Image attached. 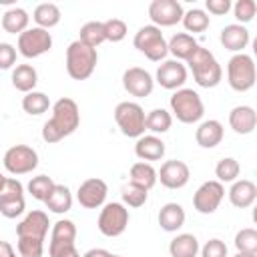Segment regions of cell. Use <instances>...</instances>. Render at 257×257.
I'll use <instances>...</instances> for the list:
<instances>
[{
  "instance_id": "6da1fadb",
  "label": "cell",
  "mask_w": 257,
  "mask_h": 257,
  "mask_svg": "<svg viewBox=\"0 0 257 257\" xmlns=\"http://www.w3.org/2000/svg\"><path fill=\"white\" fill-rule=\"evenodd\" d=\"M50 108H52V116L42 126V139L44 143L54 145V143H60L64 137H70L78 128L80 110H78L76 100L68 96L58 98Z\"/></svg>"
},
{
  "instance_id": "7a4b0ae2",
  "label": "cell",
  "mask_w": 257,
  "mask_h": 257,
  "mask_svg": "<svg viewBox=\"0 0 257 257\" xmlns=\"http://www.w3.org/2000/svg\"><path fill=\"white\" fill-rule=\"evenodd\" d=\"M187 64H189V68L193 72V80L201 88H215L223 78V68H221V64L217 62L215 54L209 48L199 46L191 54Z\"/></svg>"
},
{
  "instance_id": "3957f363",
  "label": "cell",
  "mask_w": 257,
  "mask_h": 257,
  "mask_svg": "<svg viewBox=\"0 0 257 257\" xmlns=\"http://www.w3.org/2000/svg\"><path fill=\"white\" fill-rule=\"evenodd\" d=\"M169 106L173 112L171 116H175L183 124L199 122L205 114V104H203V98L199 96V92L193 88H185V86L171 94Z\"/></svg>"
},
{
  "instance_id": "277c9868",
  "label": "cell",
  "mask_w": 257,
  "mask_h": 257,
  "mask_svg": "<svg viewBox=\"0 0 257 257\" xmlns=\"http://www.w3.org/2000/svg\"><path fill=\"white\" fill-rule=\"evenodd\" d=\"M98 62V54L94 48L82 44L78 38L72 40L66 48V72L72 80H86Z\"/></svg>"
},
{
  "instance_id": "5b68a950",
  "label": "cell",
  "mask_w": 257,
  "mask_h": 257,
  "mask_svg": "<svg viewBox=\"0 0 257 257\" xmlns=\"http://www.w3.org/2000/svg\"><path fill=\"white\" fill-rule=\"evenodd\" d=\"M255 78H257V70H255V62L253 56L239 52L233 54L227 62V82L233 90L237 92H247L255 86Z\"/></svg>"
},
{
  "instance_id": "8992f818",
  "label": "cell",
  "mask_w": 257,
  "mask_h": 257,
  "mask_svg": "<svg viewBox=\"0 0 257 257\" xmlns=\"http://www.w3.org/2000/svg\"><path fill=\"white\" fill-rule=\"evenodd\" d=\"M145 108L139 102L122 100L114 106V122L128 139H139L145 135Z\"/></svg>"
},
{
  "instance_id": "52a82bcc",
  "label": "cell",
  "mask_w": 257,
  "mask_h": 257,
  "mask_svg": "<svg viewBox=\"0 0 257 257\" xmlns=\"http://www.w3.org/2000/svg\"><path fill=\"white\" fill-rule=\"evenodd\" d=\"M133 44L135 48L145 54L151 62H161L165 60V56L169 54V48H167V40L161 32V28L153 26V24H147V26H141L133 38Z\"/></svg>"
},
{
  "instance_id": "ba28073f",
  "label": "cell",
  "mask_w": 257,
  "mask_h": 257,
  "mask_svg": "<svg viewBox=\"0 0 257 257\" xmlns=\"http://www.w3.org/2000/svg\"><path fill=\"white\" fill-rule=\"evenodd\" d=\"M128 221H131L128 209L122 203L112 201V203H104L102 205L98 221H96V227L104 237H118V235H122L126 231Z\"/></svg>"
},
{
  "instance_id": "9c48e42d",
  "label": "cell",
  "mask_w": 257,
  "mask_h": 257,
  "mask_svg": "<svg viewBox=\"0 0 257 257\" xmlns=\"http://www.w3.org/2000/svg\"><path fill=\"white\" fill-rule=\"evenodd\" d=\"M16 48L24 58H38L52 48V34L44 28L32 26L18 36Z\"/></svg>"
},
{
  "instance_id": "30bf717a",
  "label": "cell",
  "mask_w": 257,
  "mask_h": 257,
  "mask_svg": "<svg viewBox=\"0 0 257 257\" xmlns=\"http://www.w3.org/2000/svg\"><path fill=\"white\" fill-rule=\"evenodd\" d=\"M2 163L10 175H28L38 167V153L28 145H14L4 153Z\"/></svg>"
},
{
  "instance_id": "8fae6325",
  "label": "cell",
  "mask_w": 257,
  "mask_h": 257,
  "mask_svg": "<svg viewBox=\"0 0 257 257\" xmlns=\"http://www.w3.org/2000/svg\"><path fill=\"white\" fill-rule=\"evenodd\" d=\"M24 187L18 179L8 177L4 183V189L0 193V215L6 219H16L24 213Z\"/></svg>"
},
{
  "instance_id": "7c38bea8",
  "label": "cell",
  "mask_w": 257,
  "mask_h": 257,
  "mask_svg": "<svg viewBox=\"0 0 257 257\" xmlns=\"http://www.w3.org/2000/svg\"><path fill=\"white\" fill-rule=\"evenodd\" d=\"M225 197V187L219 181H205L193 195V207L201 215H211L219 209Z\"/></svg>"
},
{
  "instance_id": "4fadbf2b",
  "label": "cell",
  "mask_w": 257,
  "mask_h": 257,
  "mask_svg": "<svg viewBox=\"0 0 257 257\" xmlns=\"http://www.w3.org/2000/svg\"><path fill=\"white\" fill-rule=\"evenodd\" d=\"M183 6L177 0H153L149 4V18L153 20V26L157 28H167L175 26L183 20Z\"/></svg>"
},
{
  "instance_id": "5bb4252c",
  "label": "cell",
  "mask_w": 257,
  "mask_h": 257,
  "mask_svg": "<svg viewBox=\"0 0 257 257\" xmlns=\"http://www.w3.org/2000/svg\"><path fill=\"white\" fill-rule=\"evenodd\" d=\"M122 86L131 96L137 98H145L153 92L155 88V78L149 70L141 68V66H131L122 72Z\"/></svg>"
},
{
  "instance_id": "9a60e30c",
  "label": "cell",
  "mask_w": 257,
  "mask_h": 257,
  "mask_svg": "<svg viewBox=\"0 0 257 257\" xmlns=\"http://www.w3.org/2000/svg\"><path fill=\"white\" fill-rule=\"evenodd\" d=\"M106 195H108V185L98 177H90L80 183L76 191V201L84 209H98L104 205Z\"/></svg>"
},
{
  "instance_id": "2e32d148",
  "label": "cell",
  "mask_w": 257,
  "mask_h": 257,
  "mask_svg": "<svg viewBox=\"0 0 257 257\" xmlns=\"http://www.w3.org/2000/svg\"><path fill=\"white\" fill-rule=\"evenodd\" d=\"M189 179H191L189 165L177 159L165 161L157 171V181H161V185L167 189H183L189 183Z\"/></svg>"
},
{
  "instance_id": "e0dca14e",
  "label": "cell",
  "mask_w": 257,
  "mask_h": 257,
  "mask_svg": "<svg viewBox=\"0 0 257 257\" xmlns=\"http://www.w3.org/2000/svg\"><path fill=\"white\" fill-rule=\"evenodd\" d=\"M155 82H159L167 90H179L187 82V66L179 60H163L157 68Z\"/></svg>"
},
{
  "instance_id": "ac0fdd59",
  "label": "cell",
  "mask_w": 257,
  "mask_h": 257,
  "mask_svg": "<svg viewBox=\"0 0 257 257\" xmlns=\"http://www.w3.org/2000/svg\"><path fill=\"white\" fill-rule=\"evenodd\" d=\"M50 221L48 215L40 209H34L30 213H26V217L16 225V237H32V239H46Z\"/></svg>"
},
{
  "instance_id": "d6986e66",
  "label": "cell",
  "mask_w": 257,
  "mask_h": 257,
  "mask_svg": "<svg viewBox=\"0 0 257 257\" xmlns=\"http://www.w3.org/2000/svg\"><path fill=\"white\" fill-rule=\"evenodd\" d=\"M74 239H76V225H74L70 219H58V221L52 225V231H50L48 255L52 257V255L58 253L60 249H64V247H68V245H74Z\"/></svg>"
},
{
  "instance_id": "ffe728a7",
  "label": "cell",
  "mask_w": 257,
  "mask_h": 257,
  "mask_svg": "<svg viewBox=\"0 0 257 257\" xmlns=\"http://www.w3.org/2000/svg\"><path fill=\"white\" fill-rule=\"evenodd\" d=\"M219 40H221L223 48H227V50H231V52L239 54V52H243V50L249 46L251 36H249L247 26L233 22V24H227L225 28H221Z\"/></svg>"
},
{
  "instance_id": "44dd1931",
  "label": "cell",
  "mask_w": 257,
  "mask_h": 257,
  "mask_svg": "<svg viewBox=\"0 0 257 257\" xmlns=\"http://www.w3.org/2000/svg\"><path fill=\"white\" fill-rule=\"evenodd\" d=\"M229 126L237 135H251L257 126V112L249 104H237L229 112Z\"/></svg>"
},
{
  "instance_id": "7402d4cb",
  "label": "cell",
  "mask_w": 257,
  "mask_h": 257,
  "mask_svg": "<svg viewBox=\"0 0 257 257\" xmlns=\"http://www.w3.org/2000/svg\"><path fill=\"white\" fill-rule=\"evenodd\" d=\"M229 201L237 209H249L257 199V185L249 179H237L233 181L229 189Z\"/></svg>"
},
{
  "instance_id": "603a6c76",
  "label": "cell",
  "mask_w": 257,
  "mask_h": 257,
  "mask_svg": "<svg viewBox=\"0 0 257 257\" xmlns=\"http://www.w3.org/2000/svg\"><path fill=\"white\" fill-rule=\"evenodd\" d=\"M165 143L161 137L157 135H143L137 139L135 143V155L145 161V163H151V161H161L165 157Z\"/></svg>"
},
{
  "instance_id": "cb8c5ba5",
  "label": "cell",
  "mask_w": 257,
  "mask_h": 257,
  "mask_svg": "<svg viewBox=\"0 0 257 257\" xmlns=\"http://www.w3.org/2000/svg\"><path fill=\"white\" fill-rule=\"evenodd\" d=\"M223 135H225V128L219 120L215 118H209V120H203L197 131H195V141L201 149H215L217 145H221L223 141Z\"/></svg>"
},
{
  "instance_id": "d4e9b609",
  "label": "cell",
  "mask_w": 257,
  "mask_h": 257,
  "mask_svg": "<svg viewBox=\"0 0 257 257\" xmlns=\"http://www.w3.org/2000/svg\"><path fill=\"white\" fill-rule=\"evenodd\" d=\"M157 219H159V225H161L163 231H167V233H177V231L185 225L187 215H185V209H183L179 203H165V205L161 207Z\"/></svg>"
},
{
  "instance_id": "484cf974",
  "label": "cell",
  "mask_w": 257,
  "mask_h": 257,
  "mask_svg": "<svg viewBox=\"0 0 257 257\" xmlns=\"http://www.w3.org/2000/svg\"><path fill=\"white\" fill-rule=\"evenodd\" d=\"M167 48L169 52L175 56V60H189L191 54L199 48V42L193 38V34H187V32H177L171 36V40L167 42Z\"/></svg>"
},
{
  "instance_id": "4316f807",
  "label": "cell",
  "mask_w": 257,
  "mask_h": 257,
  "mask_svg": "<svg viewBox=\"0 0 257 257\" xmlns=\"http://www.w3.org/2000/svg\"><path fill=\"white\" fill-rule=\"evenodd\" d=\"M30 16H28V12L24 10V8H20V6H12V8H8L4 14H2V28H4V32H8V34H22L24 30H28L30 26Z\"/></svg>"
},
{
  "instance_id": "83f0119b",
  "label": "cell",
  "mask_w": 257,
  "mask_h": 257,
  "mask_svg": "<svg viewBox=\"0 0 257 257\" xmlns=\"http://www.w3.org/2000/svg\"><path fill=\"white\" fill-rule=\"evenodd\" d=\"M44 205H46L48 211H52V213H56V215L68 213V211L72 209V193H70V189H68L66 185H58V183H56V185L52 187L50 195L46 197Z\"/></svg>"
},
{
  "instance_id": "f1b7e54d",
  "label": "cell",
  "mask_w": 257,
  "mask_h": 257,
  "mask_svg": "<svg viewBox=\"0 0 257 257\" xmlns=\"http://www.w3.org/2000/svg\"><path fill=\"white\" fill-rule=\"evenodd\" d=\"M12 86L20 92H32L38 84V72L32 64H16L12 70Z\"/></svg>"
},
{
  "instance_id": "f546056e",
  "label": "cell",
  "mask_w": 257,
  "mask_h": 257,
  "mask_svg": "<svg viewBox=\"0 0 257 257\" xmlns=\"http://www.w3.org/2000/svg\"><path fill=\"white\" fill-rule=\"evenodd\" d=\"M199 249V239L193 233H179L169 243L171 257H197Z\"/></svg>"
},
{
  "instance_id": "4dcf8cb0",
  "label": "cell",
  "mask_w": 257,
  "mask_h": 257,
  "mask_svg": "<svg viewBox=\"0 0 257 257\" xmlns=\"http://www.w3.org/2000/svg\"><path fill=\"white\" fill-rule=\"evenodd\" d=\"M128 183L133 185H139L147 191H151L155 185H157V169L151 165V163H145V161H139L131 167L128 171Z\"/></svg>"
},
{
  "instance_id": "1f68e13d",
  "label": "cell",
  "mask_w": 257,
  "mask_h": 257,
  "mask_svg": "<svg viewBox=\"0 0 257 257\" xmlns=\"http://www.w3.org/2000/svg\"><path fill=\"white\" fill-rule=\"evenodd\" d=\"M62 14H60V8L54 4V2H42L34 8L32 12V20L36 22L38 28H44V30H50L54 28L58 22H60Z\"/></svg>"
},
{
  "instance_id": "d6a6232c",
  "label": "cell",
  "mask_w": 257,
  "mask_h": 257,
  "mask_svg": "<svg viewBox=\"0 0 257 257\" xmlns=\"http://www.w3.org/2000/svg\"><path fill=\"white\" fill-rule=\"evenodd\" d=\"M50 106H52V104H50V98H48L44 92H40V90L26 92V94L22 96V110H24L26 114H30V116H40V114H44Z\"/></svg>"
},
{
  "instance_id": "836d02e7",
  "label": "cell",
  "mask_w": 257,
  "mask_h": 257,
  "mask_svg": "<svg viewBox=\"0 0 257 257\" xmlns=\"http://www.w3.org/2000/svg\"><path fill=\"white\" fill-rule=\"evenodd\" d=\"M171 124H173V116L165 108H153L145 116V128L151 131V135H163L171 128Z\"/></svg>"
},
{
  "instance_id": "e575fe53",
  "label": "cell",
  "mask_w": 257,
  "mask_h": 257,
  "mask_svg": "<svg viewBox=\"0 0 257 257\" xmlns=\"http://www.w3.org/2000/svg\"><path fill=\"white\" fill-rule=\"evenodd\" d=\"M78 40L90 48L96 50V46H100L104 40V28H102V22L98 20H90L86 24L80 26V34H78Z\"/></svg>"
},
{
  "instance_id": "d590c367",
  "label": "cell",
  "mask_w": 257,
  "mask_h": 257,
  "mask_svg": "<svg viewBox=\"0 0 257 257\" xmlns=\"http://www.w3.org/2000/svg\"><path fill=\"white\" fill-rule=\"evenodd\" d=\"M183 26H185V30H187V34L189 32H193V34H197V32H205L207 28H209V14L205 12V10H201V8H191V10H187L185 14H183Z\"/></svg>"
},
{
  "instance_id": "8d00e7d4",
  "label": "cell",
  "mask_w": 257,
  "mask_h": 257,
  "mask_svg": "<svg viewBox=\"0 0 257 257\" xmlns=\"http://www.w3.org/2000/svg\"><path fill=\"white\" fill-rule=\"evenodd\" d=\"M239 173H241V165L233 157H223L215 165V177H217L215 181H219V183H233V181H237Z\"/></svg>"
},
{
  "instance_id": "74e56055",
  "label": "cell",
  "mask_w": 257,
  "mask_h": 257,
  "mask_svg": "<svg viewBox=\"0 0 257 257\" xmlns=\"http://www.w3.org/2000/svg\"><path fill=\"white\" fill-rule=\"evenodd\" d=\"M56 183L52 181V177H48V175H38V177H32L30 181H28V193L36 199V201H46V197L50 195V191H52V187H54Z\"/></svg>"
},
{
  "instance_id": "f35d334b",
  "label": "cell",
  "mask_w": 257,
  "mask_h": 257,
  "mask_svg": "<svg viewBox=\"0 0 257 257\" xmlns=\"http://www.w3.org/2000/svg\"><path fill=\"white\" fill-rule=\"evenodd\" d=\"M120 197H122V205H124V207H133V209H137V207H143V205L147 203V199H149V191L143 189V187H139V185L128 183V185L122 187Z\"/></svg>"
},
{
  "instance_id": "ab89813d",
  "label": "cell",
  "mask_w": 257,
  "mask_h": 257,
  "mask_svg": "<svg viewBox=\"0 0 257 257\" xmlns=\"http://www.w3.org/2000/svg\"><path fill=\"white\" fill-rule=\"evenodd\" d=\"M235 249L243 253H257V231L253 227H245L235 233Z\"/></svg>"
},
{
  "instance_id": "60d3db41",
  "label": "cell",
  "mask_w": 257,
  "mask_h": 257,
  "mask_svg": "<svg viewBox=\"0 0 257 257\" xmlns=\"http://www.w3.org/2000/svg\"><path fill=\"white\" fill-rule=\"evenodd\" d=\"M16 249L20 257H42L44 255V241L32 237H18Z\"/></svg>"
},
{
  "instance_id": "b9f144b4",
  "label": "cell",
  "mask_w": 257,
  "mask_h": 257,
  "mask_svg": "<svg viewBox=\"0 0 257 257\" xmlns=\"http://www.w3.org/2000/svg\"><path fill=\"white\" fill-rule=\"evenodd\" d=\"M233 8V16L237 20V24H247L255 18V12H257V4L255 0H237L235 4H231Z\"/></svg>"
},
{
  "instance_id": "7bdbcfd3",
  "label": "cell",
  "mask_w": 257,
  "mask_h": 257,
  "mask_svg": "<svg viewBox=\"0 0 257 257\" xmlns=\"http://www.w3.org/2000/svg\"><path fill=\"white\" fill-rule=\"evenodd\" d=\"M102 28H104V40H108V42H120V40H124V36L128 32L126 22L120 18H110V20L102 22Z\"/></svg>"
},
{
  "instance_id": "ee69618b",
  "label": "cell",
  "mask_w": 257,
  "mask_h": 257,
  "mask_svg": "<svg viewBox=\"0 0 257 257\" xmlns=\"http://www.w3.org/2000/svg\"><path fill=\"white\" fill-rule=\"evenodd\" d=\"M201 257H227V245L221 239H209L201 249H199Z\"/></svg>"
},
{
  "instance_id": "f6af8a7d",
  "label": "cell",
  "mask_w": 257,
  "mask_h": 257,
  "mask_svg": "<svg viewBox=\"0 0 257 257\" xmlns=\"http://www.w3.org/2000/svg\"><path fill=\"white\" fill-rule=\"evenodd\" d=\"M16 46L10 42H0V70H8L16 64Z\"/></svg>"
},
{
  "instance_id": "bcb514c9",
  "label": "cell",
  "mask_w": 257,
  "mask_h": 257,
  "mask_svg": "<svg viewBox=\"0 0 257 257\" xmlns=\"http://www.w3.org/2000/svg\"><path fill=\"white\" fill-rule=\"evenodd\" d=\"M205 8H207L209 14L225 16L231 10V0H207L205 2Z\"/></svg>"
},
{
  "instance_id": "7dc6e473",
  "label": "cell",
  "mask_w": 257,
  "mask_h": 257,
  "mask_svg": "<svg viewBox=\"0 0 257 257\" xmlns=\"http://www.w3.org/2000/svg\"><path fill=\"white\" fill-rule=\"evenodd\" d=\"M80 257H112V253L110 251H106V249H102V247H92V249H88L84 255H80Z\"/></svg>"
},
{
  "instance_id": "c3c4849f",
  "label": "cell",
  "mask_w": 257,
  "mask_h": 257,
  "mask_svg": "<svg viewBox=\"0 0 257 257\" xmlns=\"http://www.w3.org/2000/svg\"><path fill=\"white\" fill-rule=\"evenodd\" d=\"M52 257H80V253L76 251V247H74V245H68V247L60 249L58 253H54Z\"/></svg>"
},
{
  "instance_id": "681fc988",
  "label": "cell",
  "mask_w": 257,
  "mask_h": 257,
  "mask_svg": "<svg viewBox=\"0 0 257 257\" xmlns=\"http://www.w3.org/2000/svg\"><path fill=\"white\" fill-rule=\"evenodd\" d=\"M0 257H16L14 247L8 241H0Z\"/></svg>"
},
{
  "instance_id": "f907efd6",
  "label": "cell",
  "mask_w": 257,
  "mask_h": 257,
  "mask_svg": "<svg viewBox=\"0 0 257 257\" xmlns=\"http://www.w3.org/2000/svg\"><path fill=\"white\" fill-rule=\"evenodd\" d=\"M233 257H257V253H243V251H237Z\"/></svg>"
},
{
  "instance_id": "816d5d0a",
  "label": "cell",
  "mask_w": 257,
  "mask_h": 257,
  "mask_svg": "<svg viewBox=\"0 0 257 257\" xmlns=\"http://www.w3.org/2000/svg\"><path fill=\"white\" fill-rule=\"evenodd\" d=\"M6 179H8V177H4V175L0 173V193H2V189H4V183H6Z\"/></svg>"
},
{
  "instance_id": "f5cc1de1",
  "label": "cell",
  "mask_w": 257,
  "mask_h": 257,
  "mask_svg": "<svg viewBox=\"0 0 257 257\" xmlns=\"http://www.w3.org/2000/svg\"><path fill=\"white\" fill-rule=\"evenodd\" d=\"M112 257H122V255H112Z\"/></svg>"
}]
</instances>
